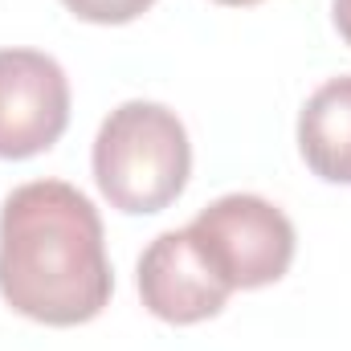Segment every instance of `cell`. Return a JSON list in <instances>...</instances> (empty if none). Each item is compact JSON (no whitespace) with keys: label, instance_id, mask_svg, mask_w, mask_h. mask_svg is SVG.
<instances>
[{"label":"cell","instance_id":"ba28073f","mask_svg":"<svg viewBox=\"0 0 351 351\" xmlns=\"http://www.w3.org/2000/svg\"><path fill=\"white\" fill-rule=\"evenodd\" d=\"M335 29H339V37L351 45V0H335Z\"/></svg>","mask_w":351,"mask_h":351},{"label":"cell","instance_id":"8992f818","mask_svg":"<svg viewBox=\"0 0 351 351\" xmlns=\"http://www.w3.org/2000/svg\"><path fill=\"white\" fill-rule=\"evenodd\" d=\"M298 152L327 184H351V74L315 90L298 114Z\"/></svg>","mask_w":351,"mask_h":351},{"label":"cell","instance_id":"5b68a950","mask_svg":"<svg viewBox=\"0 0 351 351\" xmlns=\"http://www.w3.org/2000/svg\"><path fill=\"white\" fill-rule=\"evenodd\" d=\"M229 294L233 290L208 265L188 229L160 233L139 258V298L164 323H176V327L204 323L225 311Z\"/></svg>","mask_w":351,"mask_h":351},{"label":"cell","instance_id":"6da1fadb","mask_svg":"<svg viewBox=\"0 0 351 351\" xmlns=\"http://www.w3.org/2000/svg\"><path fill=\"white\" fill-rule=\"evenodd\" d=\"M114 274L102 217L66 180H33L0 208V298L45 327H78L106 311Z\"/></svg>","mask_w":351,"mask_h":351},{"label":"cell","instance_id":"9c48e42d","mask_svg":"<svg viewBox=\"0 0 351 351\" xmlns=\"http://www.w3.org/2000/svg\"><path fill=\"white\" fill-rule=\"evenodd\" d=\"M217 4H225V8H245V4H258V0H217Z\"/></svg>","mask_w":351,"mask_h":351},{"label":"cell","instance_id":"277c9868","mask_svg":"<svg viewBox=\"0 0 351 351\" xmlns=\"http://www.w3.org/2000/svg\"><path fill=\"white\" fill-rule=\"evenodd\" d=\"M70 127V78L41 49H0V160H33Z\"/></svg>","mask_w":351,"mask_h":351},{"label":"cell","instance_id":"7a4b0ae2","mask_svg":"<svg viewBox=\"0 0 351 351\" xmlns=\"http://www.w3.org/2000/svg\"><path fill=\"white\" fill-rule=\"evenodd\" d=\"M94 180L110 208L127 217L164 213L192 176V143L164 102L131 98L114 106L94 139Z\"/></svg>","mask_w":351,"mask_h":351},{"label":"cell","instance_id":"52a82bcc","mask_svg":"<svg viewBox=\"0 0 351 351\" xmlns=\"http://www.w3.org/2000/svg\"><path fill=\"white\" fill-rule=\"evenodd\" d=\"M62 4L90 25H127L135 16H143L156 0H62Z\"/></svg>","mask_w":351,"mask_h":351},{"label":"cell","instance_id":"3957f363","mask_svg":"<svg viewBox=\"0 0 351 351\" xmlns=\"http://www.w3.org/2000/svg\"><path fill=\"white\" fill-rule=\"evenodd\" d=\"M188 233L229 290H258L278 282L298 245L290 217L254 192H229L213 200L192 217Z\"/></svg>","mask_w":351,"mask_h":351}]
</instances>
